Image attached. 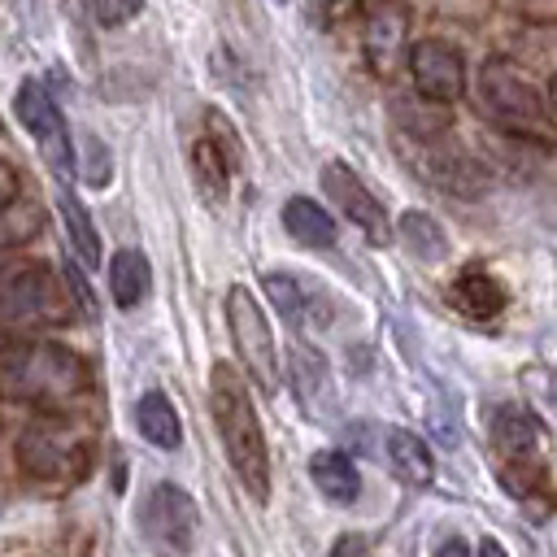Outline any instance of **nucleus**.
<instances>
[{"instance_id": "f257e3e1", "label": "nucleus", "mask_w": 557, "mask_h": 557, "mask_svg": "<svg viewBox=\"0 0 557 557\" xmlns=\"http://www.w3.org/2000/svg\"><path fill=\"white\" fill-rule=\"evenodd\" d=\"M209 409L226 448V461L235 470V479L248 487L252 500L270 496V453H265V435L257 422V409L239 383V374L231 366H213V383H209Z\"/></svg>"}, {"instance_id": "f03ea898", "label": "nucleus", "mask_w": 557, "mask_h": 557, "mask_svg": "<svg viewBox=\"0 0 557 557\" xmlns=\"http://www.w3.org/2000/svg\"><path fill=\"white\" fill-rule=\"evenodd\" d=\"M87 370L70 348L57 344H17L0 357V396L9 400H65L83 392Z\"/></svg>"}, {"instance_id": "7ed1b4c3", "label": "nucleus", "mask_w": 557, "mask_h": 557, "mask_svg": "<svg viewBox=\"0 0 557 557\" xmlns=\"http://www.w3.org/2000/svg\"><path fill=\"white\" fill-rule=\"evenodd\" d=\"M474 96H479V109L513 131V135H535V139H548V113H544V100L535 96V87L527 83V74L509 61V57H487L479 65V78H474Z\"/></svg>"}, {"instance_id": "20e7f679", "label": "nucleus", "mask_w": 557, "mask_h": 557, "mask_svg": "<svg viewBox=\"0 0 557 557\" xmlns=\"http://www.w3.org/2000/svg\"><path fill=\"white\" fill-rule=\"evenodd\" d=\"M226 322H231L235 352L244 357V370L252 374V383L261 392H278V348H274L270 322H265V313L248 287L226 292Z\"/></svg>"}, {"instance_id": "39448f33", "label": "nucleus", "mask_w": 557, "mask_h": 557, "mask_svg": "<svg viewBox=\"0 0 557 557\" xmlns=\"http://www.w3.org/2000/svg\"><path fill=\"white\" fill-rule=\"evenodd\" d=\"M396 144H400L405 165H409L413 174H422L431 187L453 191V196H474V191H483V170H479L466 152L448 148L440 135H400Z\"/></svg>"}, {"instance_id": "423d86ee", "label": "nucleus", "mask_w": 557, "mask_h": 557, "mask_svg": "<svg viewBox=\"0 0 557 557\" xmlns=\"http://www.w3.org/2000/svg\"><path fill=\"white\" fill-rule=\"evenodd\" d=\"M13 113H17V117H22V126L39 139V148H44L48 165L57 170V178H70V174H74L70 131H65V117H61V109H57V100H52L48 83L26 78V83L17 87V96H13Z\"/></svg>"}, {"instance_id": "0eeeda50", "label": "nucleus", "mask_w": 557, "mask_h": 557, "mask_svg": "<svg viewBox=\"0 0 557 557\" xmlns=\"http://www.w3.org/2000/svg\"><path fill=\"white\" fill-rule=\"evenodd\" d=\"M139 527H144V535L157 553H165V557L187 553L191 540H196V505L183 487L157 483L139 505Z\"/></svg>"}, {"instance_id": "6e6552de", "label": "nucleus", "mask_w": 557, "mask_h": 557, "mask_svg": "<svg viewBox=\"0 0 557 557\" xmlns=\"http://www.w3.org/2000/svg\"><path fill=\"white\" fill-rule=\"evenodd\" d=\"M35 318H61L57 313V283L48 265H17L0 274V322H35Z\"/></svg>"}, {"instance_id": "1a4fd4ad", "label": "nucleus", "mask_w": 557, "mask_h": 557, "mask_svg": "<svg viewBox=\"0 0 557 557\" xmlns=\"http://www.w3.org/2000/svg\"><path fill=\"white\" fill-rule=\"evenodd\" d=\"M409 74H413V87L435 104H453L466 91V61L457 48L440 39H418L409 48Z\"/></svg>"}, {"instance_id": "9d476101", "label": "nucleus", "mask_w": 557, "mask_h": 557, "mask_svg": "<svg viewBox=\"0 0 557 557\" xmlns=\"http://www.w3.org/2000/svg\"><path fill=\"white\" fill-rule=\"evenodd\" d=\"M366 61L379 78H392L405 61V44H409V13L400 0H379L370 13H366Z\"/></svg>"}, {"instance_id": "9b49d317", "label": "nucleus", "mask_w": 557, "mask_h": 557, "mask_svg": "<svg viewBox=\"0 0 557 557\" xmlns=\"http://www.w3.org/2000/svg\"><path fill=\"white\" fill-rule=\"evenodd\" d=\"M322 187H326V196L344 209V218H348V222H357V226L366 231V239H370V244H387L392 226H387L383 205L370 196V187H366V183H361L344 161H331V165L322 170Z\"/></svg>"}, {"instance_id": "f8f14e48", "label": "nucleus", "mask_w": 557, "mask_h": 557, "mask_svg": "<svg viewBox=\"0 0 557 557\" xmlns=\"http://www.w3.org/2000/svg\"><path fill=\"white\" fill-rule=\"evenodd\" d=\"M292 379H296V396L305 405V413H313L318 422H335V392H331V374L322 352L292 344Z\"/></svg>"}, {"instance_id": "ddd939ff", "label": "nucleus", "mask_w": 557, "mask_h": 557, "mask_svg": "<svg viewBox=\"0 0 557 557\" xmlns=\"http://www.w3.org/2000/svg\"><path fill=\"white\" fill-rule=\"evenodd\" d=\"M448 300H453V309L466 313L470 322H492V318L505 309V287H500L487 270L470 265V270H461V274L453 278Z\"/></svg>"}, {"instance_id": "4468645a", "label": "nucleus", "mask_w": 557, "mask_h": 557, "mask_svg": "<svg viewBox=\"0 0 557 557\" xmlns=\"http://www.w3.org/2000/svg\"><path fill=\"white\" fill-rule=\"evenodd\" d=\"M383 453H387V466L400 483L409 487H426L435 479V461L426 453V444L413 435V431H400V426H387L383 431Z\"/></svg>"}, {"instance_id": "2eb2a0df", "label": "nucleus", "mask_w": 557, "mask_h": 557, "mask_svg": "<svg viewBox=\"0 0 557 557\" xmlns=\"http://www.w3.org/2000/svg\"><path fill=\"white\" fill-rule=\"evenodd\" d=\"M309 479H313V487H318L326 500L348 505V500L361 496V474H357L352 457L339 453V448H322V453H313V461H309Z\"/></svg>"}, {"instance_id": "dca6fc26", "label": "nucleus", "mask_w": 557, "mask_h": 557, "mask_svg": "<svg viewBox=\"0 0 557 557\" xmlns=\"http://www.w3.org/2000/svg\"><path fill=\"white\" fill-rule=\"evenodd\" d=\"M487 431H492V444L505 461H522L535 448V418L522 405H496Z\"/></svg>"}, {"instance_id": "f3484780", "label": "nucleus", "mask_w": 557, "mask_h": 557, "mask_svg": "<svg viewBox=\"0 0 557 557\" xmlns=\"http://www.w3.org/2000/svg\"><path fill=\"white\" fill-rule=\"evenodd\" d=\"M17 453H22V466H26L30 474L52 479V474H65V470H70L74 444H70L65 435H57L52 426H30V431L22 435V444H17Z\"/></svg>"}, {"instance_id": "a211bd4d", "label": "nucleus", "mask_w": 557, "mask_h": 557, "mask_svg": "<svg viewBox=\"0 0 557 557\" xmlns=\"http://www.w3.org/2000/svg\"><path fill=\"white\" fill-rule=\"evenodd\" d=\"M283 226H287V235H292L296 244H305V248H331V244H335V222H331V213H326L322 205H313L309 196H292V200L283 205Z\"/></svg>"}, {"instance_id": "6ab92c4d", "label": "nucleus", "mask_w": 557, "mask_h": 557, "mask_svg": "<svg viewBox=\"0 0 557 557\" xmlns=\"http://www.w3.org/2000/svg\"><path fill=\"white\" fill-rule=\"evenodd\" d=\"M148 283H152V270H148V257L139 248H117L113 261H109V292L122 309L139 305L148 296Z\"/></svg>"}, {"instance_id": "aec40b11", "label": "nucleus", "mask_w": 557, "mask_h": 557, "mask_svg": "<svg viewBox=\"0 0 557 557\" xmlns=\"http://www.w3.org/2000/svg\"><path fill=\"white\" fill-rule=\"evenodd\" d=\"M135 426H139V435H144L148 444H157V448H178V440H183L178 413H174V405H170L161 392H144V396L135 400Z\"/></svg>"}, {"instance_id": "412c9836", "label": "nucleus", "mask_w": 557, "mask_h": 557, "mask_svg": "<svg viewBox=\"0 0 557 557\" xmlns=\"http://www.w3.org/2000/svg\"><path fill=\"white\" fill-rule=\"evenodd\" d=\"M57 209H61V222H65V235H70V248L78 252L83 265H100V235L87 218V209L78 205V196L70 187L57 191Z\"/></svg>"}, {"instance_id": "4be33fe9", "label": "nucleus", "mask_w": 557, "mask_h": 557, "mask_svg": "<svg viewBox=\"0 0 557 557\" xmlns=\"http://www.w3.org/2000/svg\"><path fill=\"white\" fill-rule=\"evenodd\" d=\"M191 165H196V183H200V191H205L209 200H222V191H226V174H231L235 161L222 152V144H218L213 135L196 139V148H191Z\"/></svg>"}, {"instance_id": "5701e85b", "label": "nucleus", "mask_w": 557, "mask_h": 557, "mask_svg": "<svg viewBox=\"0 0 557 557\" xmlns=\"http://www.w3.org/2000/svg\"><path fill=\"white\" fill-rule=\"evenodd\" d=\"M400 239H405L409 252L422 257V261H440V257L448 252V239H444L440 222H435L431 213H418V209H409V213L400 218Z\"/></svg>"}, {"instance_id": "b1692460", "label": "nucleus", "mask_w": 557, "mask_h": 557, "mask_svg": "<svg viewBox=\"0 0 557 557\" xmlns=\"http://www.w3.org/2000/svg\"><path fill=\"white\" fill-rule=\"evenodd\" d=\"M265 292H270L274 309H278L287 322H300V318H305L309 292L300 287V278H292V274H265Z\"/></svg>"}, {"instance_id": "393cba45", "label": "nucleus", "mask_w": 557, "mask_h": 557, "mask_svg": "<svg viewBox=\"0 0 557 557\" xmlns=\"http://www.w3.org/2000/svg\"><path fill=\"white\" fill-rule=\"evenodd\" d=\"M83 157H87L83 178H87L91 187H104V183H109V152L100 148V139H96V135H83Z\"/></svg>"}, {"instance_id": "a878e982", "label": "nucleus", "mask_w": 557, "mask_h": 557, "mask_svg": "<svg viewBox=\"0 0 557 557\" xmlns=\"http://www.w3.org/2000/svg\"><path fill=\"white\" fill-rule=\"evenodd\" d=\"M139 4L144 0H91V13H96L100 26H122V22H131L139 13Z\"/></svg>"}, {"instance_id": "bb28decb", "label": "nucleus", "mask_w": 557, "mask_h": 557, "mask_svg": "<svg viewBox=\"0 0 557 557\" xmlns=\"http://www.w3.org/2000/svg\"><path fill=\"white\" fill-rule=\"evenodd\" d=\"M357 4H361V0H309V17H313L318 26H335V22H344Z\"/></svg>"}, {"instance_id": "cd10ccee", "label": "nucleus", "mask_w": 557, "mask_h": 557, "mask_svg": "<svg viewBox=\"0 0 557 557\" xmlns=\"http://www.w3.org/2000/svg\"><path fill=\"white\" fill-rule=\"evenodd\" d=\"M331 557H366V540L361 535H344V540H335Z\"/></svg>"}, {"instance_id": "c85d7f7f", "label": "nucleus", "mask_w": 557, "mask_h": 557, "mask_svg": "<svg viewBox=\"0 0 557 557\" xmlns=\"http://www.w3.org/2000/svg\"><path fill=\"white\" fill-rule=\"evenodd\" d=\"M13 196H17V174L9 165H0V213H4V205H13Z\"/></svg>"}, {"instance_id": "c756f323", "label": "nucleus", "mask_w": 557, "mask_h": 557, "mask_svg": "<svg viewBox=\"0 0 557 557\" xmlns=\"http://www.w3.org/2000/svg\"><path fill=\"white\" fill-rule=\"evenodd\" d=\"M435 557H470V548H466V540H457V535H453V540H444V544H440V553H435Z\"/></svg>"}, {"instance_id": "7c9ffc66", "label": "nucleus", "mask_w": 557, "mask_h": 557, "mask_svg": "<svg viewBox=\"0 0 557 557\" xmlns=\"http://www.w3.org/2000/svg\"><path fill=\"white\" fill-rule=\"evenodd\" d=\"M479 557H509V553L500 548V540H483L479 544Z\"/></svg>"}, {"instance_id": "2f4dec72", "label": "nucleus", "mask_w": 557, "mask_h": 557, "mask_svg": "<svg viewBox=\"0 0 557 557\" xmlns=\"http://www.w3.org/2000/svg\"><path fill=\"white\" fill-rule=\"evenodd\" d=\"M548 100H553V113H557V74H553V83H548Z\"/></svg>"}]
</instances>
